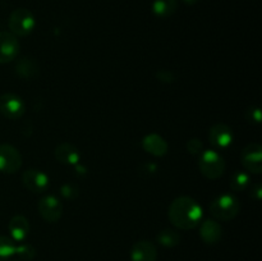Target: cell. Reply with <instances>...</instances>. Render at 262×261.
Returning a JSON list of instances; mask_svg holds the SVG:
<instances>
[{
    "label": "cell",
    "mask_w": 262,
    "mask_h": 261,
    "mask_svg": "<svg viewBox=\"0 0 262 261\" xmlns=\"http://www.w3.org/2000/svg\"><path fill=\"white\" fill-rule=\"evenodd\" d=\"M250 184V176L245 171H235L230 178V187L234 192L245 191Z\"/></svg>",
    "instance_id": "obj_20"
},
{
    "label": "cell",
    "mask_w": 262,
    "mask_h": 261,
    "mask_svg": "<svg viewBox=\"0 0 262 261\" xmlns=\"http://www.w3.org/2000/svg\"><path fill=\"white\" fill-rule=\"evenodd\" d=\"M245 117L250 123L258 124V123H261V109L258 106L248 107L245 113Z\"/></svg>",
    "instance_id": "obj_25"
},
{
    "label": "cell",
    "mask_w": 262,
    "mask_h": 261,
    "mask_svg": "<svg viewBox=\"0 0 262 261\" xmlns=\"http://www.w3.org/2000/svg\"><path fill=\"white\" fill-rule=\"evenodd\" d=\"M14 255L19 256L22 260L30 261L36 256V250L32 245H30V243H23V245H19L15 247Z\"/></svg>",
    "instance_id": "obj_22"
},
{
    "label": "cell",
    "mask_w": 262,
    "mask_h": 261,
    "mask_svg": "<svg viewBox=\"0 0 262 261\" xmlns=\"http://www.w3.org/2000/svg\"><path fill=\"white\" fill-rule=\"evenodd\" d=\"M241 161L246 170L260 174L262 171V146L260 143H248L241 153Z\"/></svg>",
    "instance_id": "obj_8"
},
{
    "label": "cell",
    "mask_w": 262,
    "mask_h": 261,
    "mask_svg": "<svg viewBox=\"0 0 262 261\" xmlns=\"http://www.w3.org/2000/svg\"><path fill=\"white\" fill-rule=\"evenodd\" d=\"M178 9V0H154L152 13L159 18L171 17Z\"/></svg>",
    "instance_id": "obj_18"
},
{
    "label": "cell",
    "mask_w": 262,
    "mask_h": 261,
    "mask_svg": "<svg viewBox=\"0 0 262 261\" xmlns=\"http://www.w3.org/2000/svg\"><path fill=\"white\" fill-rule=\"evenodd\" d=\"M15 73L19 78L26 81H33L40 77V64L35 58L30 55L22 56L15 64Z\"/></svg>",
    "instance_id": "obj_12"
},
{
    "label": "cell",
    "mask_w": 262,
    "mask_h": 261,
    "mask_svg": "<svg viewBox=\"0 0 262 261\" xmlns=\"http://www.w3.org/2000/svg\"><path fill=\"white\" fill-rule=\"evenodd\" d=\"M14 241L7 235H0V260H7L15 253Z\"/></svg>",
    "instance_id": "obj_21"
},
{
    "label": "cell",
    "mask_w": 262,
    "mask_h": 261,
    "mask_svg": "<svg viewBox=\"0 0 262 261\" xmlns=\"http://www.w3.org/2000/svg\"><path fill=\"white\" fill-rule=\"evenodd\" d=\"M60 193H61V196L66 197V199L73 200V199H76V197H78L79 188L77 186H74V184L66 183L61 186Z\"/></svg>",
    "instance_id": "obj_23"
},
{
    "label": "cell",
    "mask_w": 262,
    "mask_h": 261,
    "mask_svg": "<svg viewBox=\"0 0 262 261\" xmlns=\"http://www.w3.org/2000/svg\"><path fill=\"white\" fill-rule=\"evenodd\" d=\"M187 151L192 155H200L204 151V143L199 140V138H191L187 142Z\"/></svg>",
    "instance_id": "obj_26"
},
{
    "label": "cell",
    "mask_w": 262,
    "mask_h": 261,
    "mask_svg": "<svg viewBox=\"0 0 262 261\" xmlns=\"http://www.w3.org/2000/svg\"><path fill=\"white\" fill-rule=\"evenodd\" d=\"M56 160L64 165H77L81 160V154L79 150L74 145L69 142H61L55 148Z\"/></svg>",
    "instance_id": "obj_14"
},
{
    "label": "cell",
    "mask_w": 262,
    "mask_h": 261,
    "mask_svg": "<svg viewBox=\"0 0 262 261\" xmlns=\"http://www.w3.org/2000/svg\"><path fill=\"white\" fill-rule=\"evenodd\" d=\"M227 164L216 150H205L200 154L199 169L207 179H219L224 174Z\"/></svg>",
    "instance_id": "obj_3"
},
{
    "label": "cell",
    "mask_w": 262,
    "mask_h": 261,
    "mask_svg": "<svg viewBox=\"0 0 262 261\" xmlns=\"http://www.w3.org/2000/svg\"><path fill=\"white\" fill-rule=\"evenodd\" d=\"M182 2L186 3V4H188V5H193V4H196L199 0H182Z\"/></svg>",
    "instance_id": "obj_28"
},
{
    "label": "cell",
    "mask_w": 262,
    "mask_h": 261,
    "mask_svg": "<svg viewBox=\"0 0 262 261\" xmlns=\"http://www.w3.org/2000/svg\"><path fill=\"white\" fill-rule=\"evenodd\" d=\"M12 261H19V260H12Z\"/></svg>",
    "instance_id": "obj_29"
},
{
    "label": "cell",
    "mask_w": 262,
    "mask_h": 261,
    "mask_svg": "<svg viewBox=\"0 0 262 261\" xmlns=\"http://www.w3.org/2000/svg\"><path fill=\"white\" fill-rule=\"evenodd\" d=\"M200 237L207 245H215L223 237V228L216 220L206 219L200 225Z\"/></svg>",
    "instance_id": "obj_16"
},
{
    "label": "cell",
    "mask_w": 262,
    "mask_h": 261,
    "mask_svg": "<svg viewBox=\"0 0 262 261\" xmlns=\"http://www.w3.org/2000/svg\"><path fill=\"white\" fill-rule=\"evenodd\" d=\"M22 155L12 145H0V173L14 174L22 166Z\"/></svg>",
    "instance_id": "obj_6"
},
{
    "label": "cell",
    "mask_w": 262,
    "mask_h": 261,
    "mask_svg": "<svg viewBox=\"0 0 262 261\" xmlns=\"http://www.w3.org/2000/svg\"><path fill=\"white\" fill-rule=\"evenodd\" d=\"M241 210V202L237 196L232 193H223L212 200L210 204V212L212 216L222 222L234 219Z\"/></svg>",
    "instance_id": "obj_2"
},
{
    "label": "cell",
    "mask_w": 262,
    "mask_h": 261,
    "mask_svg": "<svg viewBox=\"0 0 262 261\" xmlns=\"http://www.w3.org/2000/svg\"><path fill=\"white\" fill-rule=\"evenodd\" d=\"M158 250L150 241H138L130 248V261H156Z\"/></svg>",
    "instance_id": "obj_13"
},
{
    "label": "cell",
    "mask_w": 262,
    "mask_h": 261,
    "mask_svg": "<svg viewBox=\"0 0 262 261\" xmlns=\"http://www.w3.org/2000/svg\"><path fill=\"white\" fill-rule=\"evenodd\" d=\"M8 27H9L10 33L17 37H26L35 30V15L26 8H18L10 13L9 19H8Z\"/></svg>",
    "instance_id": "obj_4"
},
{
    "label": "cell",
    "mask_w": 262,
    "mask_h": 261,
    "mask_svg": "<svg viewBox=\"0 0 262 261\" xmlns=\"http://www.w3.org/2000/svg\"><path fill=\"white\" fill-rule=\"evenodd\" d=\"M26 113V104L18 95L7 92L0 96V114L10 120L22 118Z\"/></svg>",
    "instance_id": "obj_5"
},
{
    "label": "cell",
    "mask_w": 262,
    "mask_h": 261,
    "mask_svg": "<svg viewBox=\"0 0 262 261\" xmlns=\"http://www.w3.org/2000/svg\"><path fill=\"white\" fill-rule=\"evenodd\" d=\"M155 76L159 82H161V83H166V84L173 83V82L177 79L176 74H174L171 71H169V69H159V71L156 72Z\"/></svg>",
    "instance_id": "obj_24"
},
{
    "label": "cell",
    "mask_w": 262,
    "mask_h": 261,
    "mask_svg": "<svg viewBox=\"0 0 262 261\" xmlns=\"http://www.w3.org/2000/svg\"><path fill=\"white\" fill-rule=\"evenodd\" d=\"M158 242L160 243L161 246L166 248L176 247L181 243V234H179L177 230L170 229V228H166V229H163L156 237Z\"/></svg>",
    "instance_id": "obj_19"
},
{
    "label": "cell",
    "mask_w": 262,
    "mask_h": 261,
    "mask_svg": "<svg viewBox=\"0 0 262 261\" xmlns=\"http://www.w3.org/2000/svg\"><path fill=\"white\" fill-rule=\"evenodd\" d=\"M8 230L14 242H22L30 233V222L23 215H15L8 224Z\"/></svg>",
    "instance_id": "obj_17"
},
{
    "label": "cell",
    "mask_w": 262,
    "mask_h": 261,
    "mask_svg": "<svg viewBox=\"0 0 262 261\" xmlns=\"http://www.w3.org/2000/svg\"><path fill=\"white\" fill-rule=\"evenodd\" d=\"M142 147L146 153H148L152 156H156V158L166 155L169 150L168 142L161 136L156 135V133H151V135L143 137Z\"/></svg>",
    "instance_id": "obj_15"
},
{
    "label": "cell",
    "mask_w": 262,
    "mask_h": 261,
    "mask_svg": "<svg viewBox=\"0 0 262 261\" xmlns=\"http://www.w3.org/2000/svg\"><path fill=\"white\" fill-rule=\"evenodd\" d=\"M233 140H234V135L229 125L224 123H216L210 128L209 141L217 150L228 148L233 143Z\"/></svg>",
    "instance_id": "obj_11"
},
{
    "label": "cell",
    "mask_w": 262,
    "mask_h": 261,
    "mask_svg": "<svg viewBox=\"0 0 262 261\" xmlns=\"http://www.w3.org/2000/svg\"><path fill=\"white\" fill-rule=\"evenodd\" d=\"M41 217L48 223H56L63 216V204L58 197L53 194L43 196L37 204Z\"/></svg>",
    "instance_id": "obj_7"
},
{
    "label": "cell",
    "mask_w": 262,
    "mask_h": 261,
    "mask_svg": "<svg viewBox=\"0 0 262 261\" xmlns=\"http://www.w3.org/2000/svg\"><path fill=\"white\" fill-rule=\"evenodd\" d=\"M20 45L17 36L13 33L2 31L0 32V64H7L17 59Z\"/></svg>",
    "instance_id": "obj_9"
},
{
    "label": "cell",
    "mask_w": 262,
    "mask_h": 261,
    "mask_svg": "<svg viewBox=\"0 0 262 261\" xmlns=\"http://www.w3.org/2000/svg\"><path fill=\"white\" fill-rule=\"evenodd\" d=\"M251 196L256 200H261L262 197V186L260 183H256L255 186H252V189H251Z\"/></svg>",
    "instance_id": "obj_27"
},
{
    "label": "cell",
    "mask_w": 262,
    "mask_h": 261,
    "mask_svg": "<svg viewBox=\"0 0 262 261\" xmlns=\"http://www.w3.org/2000/svg\"><path fill=\"white\" fill-rule=\"evenodd\" d=\"M23 186L32 193H43L49 188L50 179L38 169H28L22 174Z\"/></svg>",
    "instance_id": "obj_10"
},
{
    "label": "cell",
    "mask_w": 262,
    "mask_h": 261,
    "mask_svg": "<svg viewBox=\"0 0 262 261\" xmlns=\"http://www.w3.org/2000/svg\"><path fill=\"white\" fill-rule=\"evenodd\" d=\"M202 215V207L196 200L189 196L177 197L169 206V220L174 227L182 230H189L199 227Z\"/></svg>",
    "instance_id": "obj_1"
}]
</instances>
